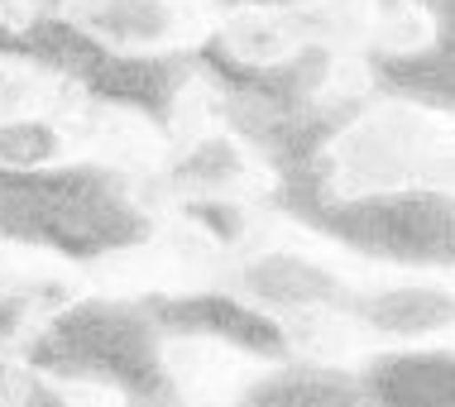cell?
<instances>
[{
    "label": "cell",
    "instance_id": "cell-7",
    "mask_svg": "<svg viewBox=\"0 0 455 407\" xmlns=\"http://www.w3.org/2000/svg\"><path fill=\"white\" fill-rule=\"evenodd\" d=\"M188 182H196V188H206V192H220V188H235L240 182V172H244V158L235 144H226V140H202L192 149L188 158Z\"/></svg>",
    "mask_w": 455,
    "mask_h": 407
},
{
    "label": "cell",
    "instance_id": "cell-11",
    "mask_svg": "<svg viewBox=\"0 0 455 407\" xmlns=\"http://www.w3.org/2000/svg\"><path fill=\"white\" fill-rule=\"evenodd\" d=\"M29 5H58V0H29Z\"/></svg>",
    "mask_w": 455,
    "mask_h": 407
},
{
    "label": "cell",
    "instance_id": "cell-9",
    "mask_svg": "<svg viewBox=\"0 0 455 407\" xmlns=\"http://www.w3.org/2000/svg\"><path fill=\"white\" fill-rule=\"evenodd\" d=\"M427 20L417 15V10H398V15H388L384 24V48H393V53H412V48L427 44Z\"/></svg>",
    "mask_w": 455,
    "mask_h": 407
},
{
    "label": "cell",
    "instance_id": "cell-5",
    "mask_svg": "<svg viewBox=\"0 0 455 407\" xmlns=\"http://www.w3.org/2000/svg\"><path fill=\"white\" fill-rule=\"evenodd\" d=\"M451 298L436 288H393L369 302V322L393 336H427V331L446 326Z\"/></svg>",
    "mask_w": 455,
    "mask_h": 407
},
{
    "label": "cell",
    "instance_id": "cell-1",
    "mask_svg": "<svg viewBox=\"0 0 455 407\" xmlns=\"http://www.w3.org/2000/svg\"><path fill=\"white\" fill-rule=\"evenodd\" d=\"M427 158H432V134L408 110L369 116L340 144V172H346L350 188H388V182H403L417 168L427 172Z\"/></svg>",
    "mask_w": 455,
    "mask_h": 407
},
{
    "label": "cell",
    "instance_id": "cell-3",
    "mask_svg": "<svg viewBox=\"0 0 455 407\" xmlns=\"http://www.w3.org/2000/svg\"><path fill=\"white\" fill-rule=\"evenodd\" d=\"M244 288L278 307H316L336 292V283L298 254H264L244 268Z\"/></svg>",
    "mask_w": 455,
    "mask_h": 407
},
{
    "label": "cell",
    "instance_id": "cell-10",
    "mask_svg": "<svg viewBox=\"0 0 455 407\" xmlns=\"http://www.w3.org/2000/svg\"><path fill=\"white\" fill-rule=\"evenodd\" d=\"M5 407H68V398L53 388H44V384H20V388H10Z\"/></svg>",
    "mask_w": 455,
    "mask_h": 407
},
{
    "label": "cell",
    "instance_id": "cell-2",
    "mask_svg": "<svg viewBox=\"0 0 455 407\" xmlns=\"http://www.w3.org/2000/svg\"><path fill=\"white\" fill-rule=\"evenodd\" d=\"M168 369H173L178 388L188 393L196 407H226L240 398L250 369L240 364L235 350L226 345H212V340H182L168 350Z\"/></svg>",
    "mask_w": 455,
    "mask_h": 407
},
{
    "label": "cell",
    "instance_id": "cell-8",
    "mask_svg": "<svg viewBox=\"0 0 455 407\" xmlns=\"http://www.w3.org/2000/svg\"><path fill=\"white\" fill-rule=\"evenodd\" d=\"M53 154H58V134L48 125H34V120H10V125H0V158H5V164L34 168V164H48Z\"/></svg>",
    "mask_w": 455,
    "mask_h": 407
},
{
    "label": "cell",
    "instance_id": "cell-6",
    "mask_svg": "<svg viewBox=\"0 0 455 407\" xmlns=\"http://www.w3.org/2000/svg\"><path fill=\"white\" fill-rule=\"evenodd\" d=\"M226 44H230V53H235V58H244V63H278V58L298 44V34H292V20L240 15V20H230Z\"/></svg>",
    "mask_w": 455,
    "mask_h": 407
},
{
    "label": "cell",
    "instance_id": "cell-4",
    "mask_svg": "<svg viewBox=\"0 0 455 407\" xmlns=\"http://www.w3.org/2000/svg\"><path fill=\"white\" fill-rule=\"evenodd\" d=\"M87 24L110 44L149 48V44L173 39L182 29V15L168 0H101V5H92Z\"/></svg>",
    "mask_w": 455,
    "mask_h": 407
}]
</instances>
